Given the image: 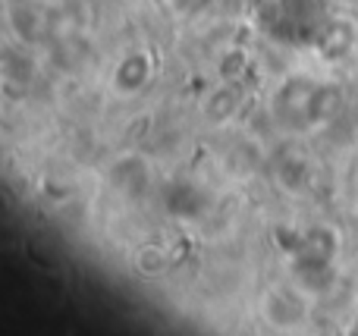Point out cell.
<instances>
[{"label":"cell","mask_w":358,"mask_h":336,"mask_svg":"<svg viewBox=\"0 0 358 336\" xmlns=\"http://www.w3.org/2000/svg\"><path fill=\"white\" fill-rule=\"evenodd\" d=\"M330 88L317 79L308 75H296V79H286L280 85V92H273V117L292 132H305L315 129L317 123H324L330 110Z\"/></svg>","instance_id":"1"},{"label":"cell","mask_w":358,"mask_h":336,"mask_svg":"<svg viewBox=\"0 0 358 336\" xmlns=\"http://www.w3.org/2000/svg\"><path fill=\"white\" fill-rule=\"evenodd\" d=\"M3 79L6 85H29L35 79V60L25 50L10 48L3 54Z\"/></svg>","instance_id":"3"},{"label":"cell","mask_w":358,"mask_h":336,"mask_svg":"<svg viewBox=\"0 0 358 336\" xmlns=\"http://www.w3.org/2000/svg\"><path fill=\"white\" fill-rule=\"evenodd\" d=\"M155 3H176V0H155Z\"/></svg>","instance_id":"4"},{"label":"cell","mask_w":358,"mask_h":336,"mask_svg":"<svg viewBox=\"0 0 358 336\" xmlns=\"http://www.w3.org/2000/svg\"><path fill=\"white\" fill-rule=\"evenodd\" d=\"M151 79H155V57L148 50H129L126 57H120L117 69H113V92L132 98V94L145 92Z\"/></svg>","instance_id":"2"}]
</instances>
